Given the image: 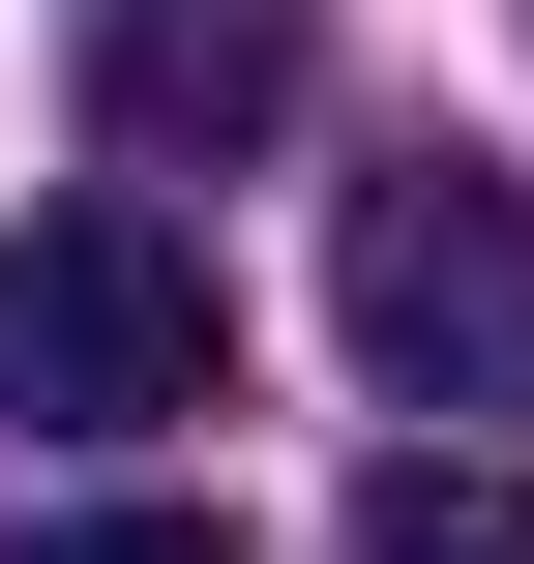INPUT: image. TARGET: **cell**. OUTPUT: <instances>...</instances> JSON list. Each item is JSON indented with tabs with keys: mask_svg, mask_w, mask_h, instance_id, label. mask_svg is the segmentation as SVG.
I'll return each instance as SVG.
<instances>
[{
	"mask_svg": "<svg viewBox=\"0 0 534 564\" xmlns=\"http://www.w3.org/2000/svg\"><path fill=\"white\" fill-rule=\"evenodd\" d=\"M327 564H534V476L505 446H386V476L327 506Z\"/></svg>",
	"mask_w": 534,
	"mask_h": 564,
	"instance_id": "277c9868",
	"label": "cell"
},
{
	"mask_svg": "<svg viewBox=\"0 0 534 564\" xmlns=\"http://www.w3.org/2000/svg\"><path fill=\"white\" fill-rule=\"evenodd\" d=\"M30 564H238V506H59Z\"/></svg>",
	"mask_w": 534,
	"mask_h": 564,
	"instance_id": "5b68a950",
	"label": "cell"
},
{
	"mask_svg": "<svg viewBox=\"0 0 534 564\" xmlns=\"http://www.w3.org/2000/svg\"><path fill=\"white\" fill-rule=\"evenodd\" d=\"M0 416H59V446H178V416H238V297H208V238H149V208H30V238H0Z\"/></svg>",
	"mask_w": 534,
	"mask_h": 564,
	"instance_id": "6da1fadb",
	"label": "cell"
},
{
	"mask_svg": "<svg viewBox=\"0 0 534 564\" xmlns=\"http://www.w3.org/2000/svg\"><path fill=\"white\" fill-rule=\"evenodd\" d=\"M327 297H357V357H386V416H534V178H476V149H416V178H357V238H327Z\"/></svg>",
	"mask_w": 534,
	"mask_h": 564,
	"instance_id": "7a4b0ae2",
	"label": "cell"
},
{
	"mask_svg": "<svg viewBox=\"0 0 534 564\" xmlns=\"http://www.w3.org/2000/svg\"><path fill=\"white\" fill-rule=\"evenodd\" d=\"M297 89H327V0H89V149L119 178H238V149H297Z\"/></svg>",
	"mask_w": 534,
	"mask_h": 564,
	"instance_id": "3957f363",
	"label": "cell"
}]
</instances>
